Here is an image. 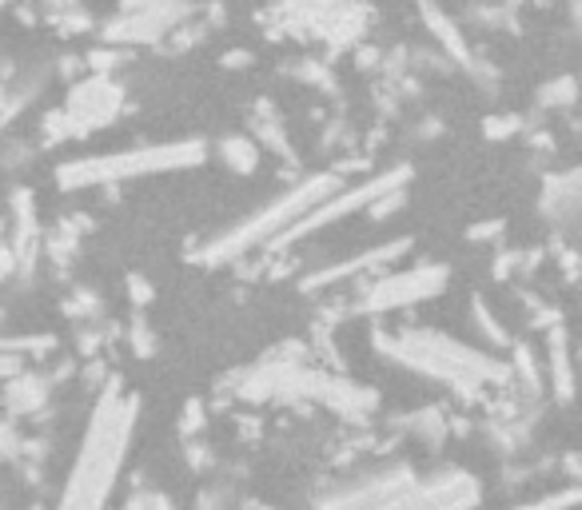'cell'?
<instances>
[{
  "instance_id": "cell-1",
  "label": "cell",
  "mask_w": 582,
  "mask_h": 510,
  "mask_svg": "<svg viewBox=\"0 0 582 510\" xmlns=\"http://www.w3.org/2000/svg\"><path fill=\"white\" fill-rule=\"evenodd\" d=\"M204 144H172V148H141V151H120V156H93L81 163H64L60 168V184L84 187L100 184V180H124V175L144 172H172V168H192L204 160Z\"/></svg>"
},
{
  "instance_id": "cell-2",
  "label": "cell",
  "mask_w": 582,
  "mask_h": 510,
  "mask_svg": "<svg viewBox=\"0 0 582 510\" xmlns=\"http://www.w3.org/2000/svg\"><path fill=\"white\" fill-rule=\"evenodd\" d=\"M336 196V175H315L312 184H303L300 192H288L283 199H276L268 211H256L247 223H240L235 232H228L220 244L208 247V259H232L240 255L244 247L259 244V240H271V235H283L288 223H295V216L303 211H312L319 199Z\"/></svg>"
},
{
  "instance_id": "cell-3",
  "label": "cell",
  "mask_w": 582,
  "mask_h": 510,
  "mask_svg": "<svg viewBox=\"0 0 582 510\" xmlns=\"http://www.w3.org/2000/svg\"><path fill=\"white\" fill-rule=\"evenodd\" d=\"M192 16L187 0H129L124 12L105 28V40L112 45H144V40H160Z\"/></svg>"
},
{
  "instance_id": "cell-4",
  "label": "cell",
  "mask_w": 582,
  "mask_h": 510,
  "mask_svg": "<svg viewBox=\"0 0 582 510\" xmlns=\"http://www.w3.org/2000/svg\"><path fill=\"white\" fill-rule=\"evenodd\" d=\"M117 108H120L117 84L105 81V76H93V81H84L72 88L69 108L57 112L48 124H69L64 127V136H72V132H93L96 124H105V120L117 117Z\"/></svg>"
},
{
  "instance_id": "cell-5",
  "label": "cell",
  "mask_w": 582,
  "mask_h": 510,
  "mask_svg": "<svg viewBox=\"0 0 582 510\" xmlns=\"http://www.w3.org/2000/svg\"><path fill=\"white\" fill-rule=\"evenodd\" d=\"M442 279H447L442 267H423V271H408V276L384 279V283H375L372 288V295L363 300V307H367V312H384V307H399V303L427 300V295H435V291L442 288Z\"/></svg>"
},
{
  "instance_id": "cell-6",
  "label": "cell",
  "mask_w": 582,
  "mask_h": 510,
  "mask_svg": "<svg viewBox=\"0 0 582 510\" xmlns=\"http://www.w3.org/2000/svg\"><path fill=\"white\" fill-rule=\"evenodd\" d=\"M423 16H427V24H432L435 33H439L442 45L451 48V52H454L459 60H466V45H463V36H459V28H451V24H447V16H442V12L435 9V4H423Z\"/></svg>"
},
{
  "instance_id": "cell-7",
  "label": "cell",
  "mask_w": 582,
  "mask_h": 510,
  "mask_svg": "<svg viewBox=\"0 0 582 510\" xmlns=\"http://www.w3.org/2000/svg\"><path fill=\"white\" fill-rule=\"evenodd\" d=\"M223 156H228V163H232L235 172H252V168H256V148H252L247 139H228V144H223Z\"/></svg>"
},
{
  "instance_id": "cell-8",
  "label": "cell",
  "mask_w": 582,
  "mask_h": 510,
  "mask_svg": "<svg viewBox=\"0 0 582 510\" xmlns=\"http://www.w3.org/2000/svg\"><path fill=\"white\" fill-rule=\"evenodd\" d=\"M574 490H567V495H559V499H547V502H538V507H523V510H555V507H574Z\"/></svg>"
},
{
  "instance_id": "cell-9",
  "label": "cell",
  "mask_w": 582,
  "mask_h": 510,
  "mask_svg": "<svg viewBox=\"0 0 582 510\" xmlns=\"http://www.w3.org/2000/svg\"><path fill=\"white\" fill-rule=\"evenodd\" d=\"M574 84L571 81H562L559 88H555V93H571ZM543 100H547V105H567V96H550V88H547V96H543Z\"/></svg>"
},
{
  "instance_id": "cell-10",
  "label": "cell",
  "mask_w": 582,
  "mask_h": 510,
  "mask_svg": "<svg viewBox=\"0 0 582 510\" xmlns=\"http://www.w3.org/2000/svg\"><path fill=\"white\" fill-rule=\"evenodd\" d=\"M132 300H148V283H144V279H132Z\"/></svg>"
},
{
  "instance_id": "cell-11",
  "label": "cell",
  "mask_w": 582,
  "mask_h": 510,
  "mask_svg": "<svg viewBox=\"0 0 582 510\" xmlns=\"http://www.w3.org/2000/svg\"><path fill=\"white\" fill-rule=\"evenodd\" d=\"M0 4H4V0H0Z\"/></svg>"
}]
</instances>
